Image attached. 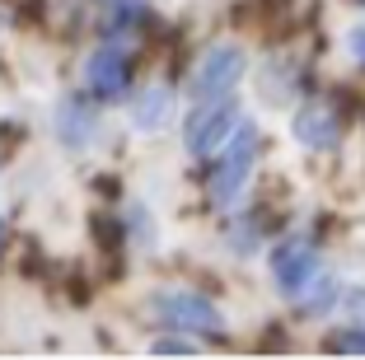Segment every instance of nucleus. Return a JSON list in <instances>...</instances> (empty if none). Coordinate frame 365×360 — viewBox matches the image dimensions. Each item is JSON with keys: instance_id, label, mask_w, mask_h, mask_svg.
Returning a JSON list of instances; mask_svg holds the SVG:
<instances>
[{"instance_id": "nucleus-1", "label": "nucleus", "mask_w": 365, "mask_h": 360, "mask_svg": "<svg viewBox=\"0 0 365 360\" xmlns=\"http://www.w3.org/2000/svg\"><path fill=\"white\" fill-rule=\"evenodd\" d=\"M235 136V145H230V155L215 164V173H211V182H206V192H211V202H235L239 192H244V178H248V169H253V159H258V131L248 127H235L230 131Z\"/></svg>"}, {"instance_id": "nucleus-2", "label": "nucleus", "mask_w": 365, "mask_h": 360, "mask_svg": "<svg viewBox=\"0 0 365 360\" xmlns=\"http://www.w3.org/2000/svg\"><path fill=\"white\" fill-rule=\"evenodd\" d=\"M235 127H239V108H235L230 94L197 98L192 117H187V150H192V155H211V150L220 145Z\"/></svg>"}, {"instance_id": "nucleus-3", "label": "nucleus", "mask_w": 365, "mask_h": 360, "mask_svg": "<svg viewBox=\"0 0 365 360\" xmlns=\"http://www.w3.org/2000/svg\"><path fill=\"white\" fill-rule=\"evenodd\" d=\"M239 75H244V52H239L235 43H220V47L206 52L202 71H197V80H192V94L197 98H220L239 85Z\"/></svg>"}, {"instance_id": "nucleus-4", "label": "nucleus", "mask_w": 365, "mask_h": 360, "mask_svg": "<svg viewBox=\"0 0 365 360\" xmlns=\"http://www.w3.org/2000/svg\"><path fill=\"white\" fill-rule=\"evenodd\" d=\"M155 309L164 314V323L173 328H192V332H215L220 328V309L206 295H192V290H169V295L155 299Z\"/></svg>"}, {"instance_id": "nucleus-5", "label": "nucleus", "mask_w": 365, "mask_h": 360, "mask_svg": "<svg viewBox=\"0 0 365 360\" xmlns=\"http://www.w3.org/2000/svg\"><path fill=\"white\" fill-rule=\"evenodd\" d=\"M319 272V253H314V244H304V239H286V244L272 248V276H277V286L286 290V295H300L304 281Z\"/></svg>"}, {"instance_id": "nucleus-6", "label": "nucleus", "mask_w": 365, "mask_h": 360, "mask_svg": "<svg viewBox=\"0 0 365 360\" xmlns=\"http://www.w3.org/2000/svg\"><path fill=\"white\" fill-rule=\"evenodd\" d=\"M295 136H300L304 150H333L337 140H342V117H337V108L328 103V98H314V103L300 108V117H295Z\"/></svg>"}, {"instance_id": "nucleus-7", "label": "nucleus", "mask_w": 365, "mask_h": 360, "mask_svg": "<svg viewBox=\"0 0 365 360\" xmlns=\"http://www.w3.org/2000/svg\"><path fill=\"white\" fill-rule=\"evenodd\" d=\"M85 75H89V89H94L98 98H122L127 85H131V61L122 52H113V47H103V52L89 56Z\"/></svg>"}, {"instance_id": "nucleus-8", "label": "nucleus", "mask_w": 365, "mask_h": 360, "mask_svg": "<svg viewBox=\"0 0 365 360\" xmlns=\"http://www.w3.org/2000/svg\"><path fill=\"white\" fill-rule=\"evenodd\" d=\"M94 127H98V117H94V108H89L85 98H66V103L56 108V136H61L71 150L89 145Z\"/></svg>"}, {"instance_id": "nucleus-9", "label": "nucleus", "mask_w": 365, "mask_h": 360, "mask_svg": "<svg viewBox=\"0 0 365 360\" xmlns=\"http://www.w3.org/2000/svg\"><path fill=\"white\" fill-rule=\"evenodd\" d=\"M164 117H169V89H164V85L140 89V98L131 103V122H136L140 131H155Z\"/></svg>"}, {"instance_id": "nucleus-10", "label": "nucleus", "mask_w": 365, "mask_h": 360, "mask_svg": "<svg viewBox=\"0 0 365 360\" xmlns=\"http://www.w3.org/2000/svg\"><path fill=\"white\" fill-rule=\"evenodd\" d=\"M145 19H150V14H145V5H140V0H118V10L108 14L103 33H108V38H122V33H136Z\"/></svg>"}, {"instance_id": "nucleus-11", "label": "nucleus", "mask_w": 365, "mask_h": 360, "mask_svg": "<svg viewBox=\"0 0 365 360\" xmlns=\"http://www.w3.org/2000/svg\"><path fill=\"white\" fill-rule=\"evenodd\" d=\"M309 286V295H304V314H323V309H333V299H337V281L333 276H319V281H304Z\"/></svg>"}, {"instance_id": "nucleus-12", "label": "nucleus", "mask_w": 365, "mask_h": 360, "mask_svg": "<svg viewBox=\"0 0 365 360\" xmlns=\"http://www.w3.org/2000/svg\"><path fill=\"white\" fill-rule=\"evenodd\" d=\"M328 346H333V351H365V328L337 332V337H328Z\"/></svg>"}, {"instance_id": "nucleus-13", "label": "nucleus", "mask_w": 365, "mask_h": 360, "mask_svg": "<svg viewBox=\"0 0 365 360\" xmlns=\"http://www.w3.org/2000/svg\"><path fill=\"white\" fill-rule=\"evenodd\" d=\"M155 351H160V356H164V351H192V341H182V337H160V341H155Z\"/></svg>"}, {"instance_id": "nucleus-14", "label": "nucleus", "mask_w": 365, "mask_h": 360, "mask_svg": "<svg viewBox=\"0 0 365 360\" xmlns=\"http://www.w3.org/2000/svg\"><path fill=\"white\" fill-rule=\"evenodd\" d=\"M351 52L365 61V29H356V33H351Z\"/></svg>"}, {"instance_id": "nucleus-15", "label": "nucleus", "mask_w": 365, "mask_h": 360, "mask_svg": "<svg viewBox=\"0 0 365 360\" xmlns=\"http://www.w3.org/2000/svg\"><path fill=\"white\" fill-rule=\"evenodd\" d=\"M0 248H5V220H0Z\"/></svg>"}, {"instance_id": "nucleus-16", "label": "nucleus", "mask_w": 365, "mask_h": 360, "mask_svg": "<svg viewBox=\"0 0 365 360\" xmlns=\"http://www.w3.org/2000/svg\"><path fill=\"white\" fill-rule=\"evenodd\" d=\"M361 5H365V0H361Z\"/></svg>"}]
</instances>
